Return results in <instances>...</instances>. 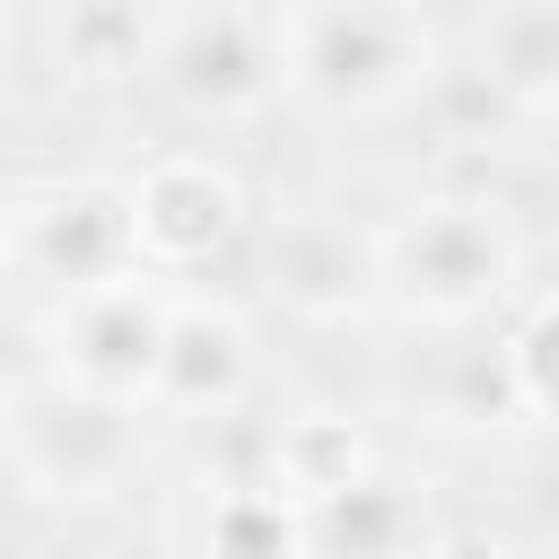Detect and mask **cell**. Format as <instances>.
Masks as SVG:
<instances>
[{
	"label": "cell",
	"instance_id": "1",
	"mask_svg": "<svg viewBox=\"0 0 559 559\" xmlns=\"http://www.w3.org/2000/svg\"><path fill=\"white\" fill-rule=\"evenodd\" d=\"M271 52L280 105L349 131L437 105L454 79V26L393 0H271Z\"/></svg>",
	"mask_w": 559,
	"mask_h": 559
},
{
	"label": "cell",
	"instance_id": "2",
	"mask_svg": "<svg viewBox=\"0 0 559 559\" xmlns=\"http://www.w3.org/2000/svg\"><path fill=\"white\" fill-rule=\"evenodd\" d=\"M524 262H533V236H524L515 201L489 183L419 192L393 218H376L384 314L428 323V332H463V323L498 314L524 288Z\"/></svg>",
	"mask_w": 559,
	"mask_h": 559
},
{
	"label": "cell",
	"instance_id": "3",
	"mask_svg": "<svg viewBox=\"0 0 559 559\" xmlns=\"http://www.w3.org/2000/svg\"><path fill=\"white\" fill-rule=\"evenodd\" d=\"M157 437H166L157 411L96 402V393H70L52 376H26L0 393V472L52 507H114L122 489L148 480Z\"/></svg>",
	"mask_w": 559,
	"mask_h": 559
},
{
	"label": "cell",
	"instance_id": "4",
	"mask_svg": "<svg viewBox=\"0 0 559 559\" xmlns=\"http://www.w3.org/2000/svg\"><path fill=\"white\" fill-rule=\"evenodd\" d=\"M131 271H140V253H131L122 175H61V183H35L0 210V288L35 297V314L70 306L87 288H114Z\"/></svg>",
	"mask_w": 559,
	"mask_h": 559
},
{
	"label": "cell",
	"instance_id": "5",
	"mask_svg": "<svg viewBox=\"0 0 559 559\" xmlns=\"http://www.w3.org/2000/svg\"><path fill=\"white\" fill-rule=\"evenodd\" d=\"M122 192H131V253H140V271L175 280V288H192V271H218L262 227L253 183L218 148H192V140L148 148L122 175Z\"/></svg>",
	"mask_w": 559,
	"mask_h": 559
},
{
	"label": "cell",
	"instance_id": "6",
	"mask_svg": "<svg viewBox=\"0 0 559 559\" xmlns=\"http://www.w3.org/2000/svg\"><path fill=\"white\" fill-rule=\"evenodd\" d=\"M148 87L192 122H262L280 105L271 9H245V0L157 9L148 17Z\"/></svg>",
	"mask_w": 559,
	"mask_h": 559
},
{
	"label": "cell",
	"instance_id": "7",
	"mask_svg": "<svg viewBox=\"0 0 559 559\" xmlns=\"http://www.w3.org/2000/svg\"><path fill=\"white\" fill-rule=\"evenodd\" d=\"M166 297L175 280H114V288H87L70 306H44L35 314V376L70 384V393H96V402H131V411H157V358H166Z\"/></svg>",
	"mask_w": 559,
	"mask_h": 559
},
{
	"label": "cell",
	"instance_id": "8",
	"mask_svg": "<svg viewBox=\"0 0 559 559\" xmlns=\"http://www.w3.org/2000/svg\"><path fill=\"white\" fill-rule=\"evenodd\" d=\"M262 297L297 323H376L384 271H376V218H349L332 201H280L262 210Z\"/></svg>",
	"mask_w": 559,
	"mask_h": 559
},
{
	"label": "cell",
	"instance_id": "9",
	"mask_svg": "<svg viewBox=\"0 0 559 559\" xmlns=\"http://www.w3.org/2000/svg\"><path fill=\"white\" fill-rule=\"evenodd\" d=\"M262 384V341L253 314L218 288H175L166 297V358H157V419L166 428H201V419H236Z\"/></svg>",
	"mask_w": 559,
	"mask_h": 559
},
{
	"label": "cell",
	"instance_id": "10",
	"mask_svg": "<svg viewBox=\"0 0 559 559\" xmlns=\"http://www.w3.org/2000/svg\"><path fill=\"white\" fill-rule=\"evenodd\" d=\"M454 61L480 79V96L515 122H542L559 105V0H507L454 26Z\"/></svg>",
	"mask_w": 559,
	"mask_h": 559
},
{
	"label": "cell",
	"instance_id": "11",
	"mask_svg": "<svg viewBox=\"0 0 559 559\" xmlns=\"http://www.w3.org/2000/svg\"><path fill=\"white\" fill-rule=\"evenodd\" d=\"M437 489L402 463H376L358 489L306 507V559H419L437 533Z\"/></svg>",
	"mask_w": 559,
	"mask_h": 559
},
{
	"label": "cell",
	"instance_id": "12",
	"mask_svg": "<svg viewBox=\"0 0 559 559\" xmlns=\"http://www.w3.org/2000/svg\"><path fill=\"white\" fill-rule=\"evenodd\" d=\"M376 463H384V454H376V437H367L349 411H288V419H271L253 472H271L297 507H323V498L358 489Z\"/></svg>",
	"mask_w": 559,
	"mask_h": 559
},
{
	"label": "cell",
	"instance_id": "13",
	"mask_svg": "<svg viewBox=\"0 0 559 559\" xmlns=\"http://www.w3.org/2000/svg\"><path fill=\"white\" fill-rule=\"evenodd\" d=\"M148 17H157V9L79 0V9L26 17V44H44L52 70L79 79V87H122V79H148Z\"/></svg>",
	"mask_w": 559,
	"mask_h": 559
},
{
	"label": "cell",
	"instance_id": "14",
	"mask_svg": "<svg viewBox=\"0 0 559 559\" xmlns=\"http://www.w3.org/2000/svg\"><path fill=\"white\" fill-rule=\"evenodd\" d=\"M201 559H306V507L271 472H236L201 498Z\"/></svg>",
	"mask_w": 559,
	"mask_h": 559
},
{
	"label": "cell",
	"instance_id": "15",
	"mask_svg": "<svg viewBox=\"0 0 559 559\" xmlns=\"http://www.w3.org/2000/svg\"><path fill=\"white\" fill-rule=\"evenodd\" d=\"M498 358H507V393H515V419L559 437V288L524 297V314L507 323Z\"/></svg>",
	"mask_w": 559,
	"mask_h": 559
},
{
	"label": "cell",
	"instance_id": "16",
	"mask_svg": "<svg viewBox=\"0 0 559 559\" xmlns=\"http://www.w3.org/2000/svg\"><path fill=\"white\" fill-rule=\"evenodd\" d=\"M419 559H524V542L498 515H437V533H428Z\"/></svg>",
	"mask_w": 559,
	"mask_h": 559
},
{
	"label": "cell",
	"instance_id": "17",
	"mask_svg": "<svg viewBox=\"0 0 559 559\" xmlns=\"http://www.w3.org/2000/svg\"><path fill=\"white\" fill-rule=\"evenodd\" d=\"M17 61H26V17H17V9H0V79H9Z\"/></svg>",
	"mask_w": 559,
	"mask_h": 559
},
{
	"label": "cell",
	"instance_id": "18",
	"mask_svg": "<svg viewBox=\"0 0 559 559\" xmlns=\"http://www.w3.org/2000/svg\"><path fill=\"white\" fill-rule=\"evenodd\" d=\"M17 498H26V489L0 472V559H9V542H17Z\"/></svg>",
	"mask_w": 559,
	"mask_h": 559
},
{
	"label": "cell",
	"instance_id": "19",
	"mask_svg": "<svg viewBox=\"0 0 559 559\" xmlns=\"http://www.w3.org/2000/svg\"><path fill=\"white\" fill-rule=\"evenodd\" d=\"M533 131H542V140H550V157H559V105H550V114H542Z\"/></svg>",
	"mask_w": 559,
	"mask_h": 559
}]
</instances>
